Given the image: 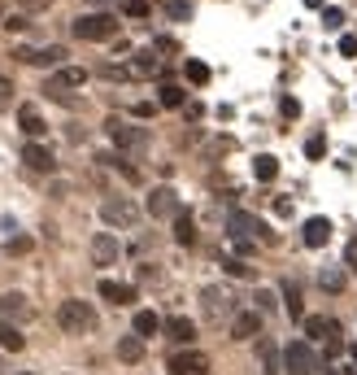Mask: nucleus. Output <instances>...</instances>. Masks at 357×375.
<instances>
[{
  "mask_svg": "<svg viewBox=\"0 0 357 375\" xmlns=\"http://www.w3.org/2000/svg\"><path fill=\"white\" fill-rule=\"evenodd\" d=\"M57 328L70 332V336H87V332H96V310H92V302H79V297L61 302V306H57Z\"/></svg>",
  "mask_w": 357,
  "mask_h": 375,
  "instance_id": "f257e3e1",
  "label": "nucleus"
},
{
  "mask_svg": "<svg viewBox=\"0 0 357 375\" xmlns=\"http://www.w3.org/2000/svg\"><path fill=\"white\" fill-rule=\"evenodd\" d=\"M226 232H231V240H262V244H274V232L266 227L258 214H248V210H231V214H226Z\"/></svg>",
  "mask_w": 357,
  "mask_h": 375,
  "instance_id": "f03ea898",
  "label": "nucleus"
},
{
  "mask_svg": "<svg viewBox=\"0 0 357 375\" xmlns=\"http://www.w3.org/2000/svg\"><path fill=\"white\" fill-rule=\"evenodd\" d=\"M74 40H87V44H105L118 35V18L109 13H83V18H74Z\"/></svg>",
  "mask_w": 357,
  "mask_h": 375,
  "instance_id": "7ed1b4c3",
  "label": "nucleus"
},
{
  "mask_svg": "<svg viewBox=\"0 0 357 375\" xmlns=\"http://www.w3.org/2000/svg\"><path fill=\"white\" fill-rule=\"evenodd\" d=\"M83 83H87V70H83V66H61V70H53V74H48L44 92L53 96V101H61V105H74L70 88H83Z\"/></svg>",
  "mask_w": 357,
  "mask_h": 375,
  "instance_id": "20e7f679",
  "label": "nucleus"
},
{
  "mask_svg": "<svg viewBox=\"0 0 357 375\" xmlns=\"http://www.w3.org/2000/svg\"><path fill=\"white\" fill-rule=\"evenodd\" d=\"M284 371H292V375H318L322 371V358L314 354L310 340H292L284 349Z\"/></svg>",
  "mask_w": 357,
  "mask_h": 375,
  "instance_id": "39448f33",
  "label": "nucleus"
},
{
  "mask_svg": "<svg viewBox=\"0 0 357 375\" xmlns=\"http://www.w3.org/2000/svg\"><path fill=\"white\" fill-rule=\"evenodd\" d=\"M105 131L118 148H126V153H140V148H148V131L144 127H131V122H122V118H109L105 122Z\"/></svg>",
  "mask_w": 357,
  "mask_h": 375,
  "instance_id": "423d86ee",
  "label": "nucleus"
},
{
  "mask_svg": "<svg viewBox=\"0 0 357 375\" xmlns=\"http://www.w3.org/2000/svg\"><path fill=\"white\" fill-rule=\"evenodd\" d=\"M200 310H205L210 323H222V319H236L240 314L236 310V297H226L222 288H205V292H200Z\"/></svg>",
  "mask_w": 357,
  "mask_h": 375,
  "instance_id": "0eeeda50",
  "label": "nucleus"
},
{
  "mask_svg": "<svg viewBox=\"0 0 357 375\" xmlns=\"http://www.w3.org/2000/svg\"><path fill=\"white\" fill-rule=\"evenodd\" d=\"M13 57L22 61V66H66V48L61 44H48V48H27V44H18L13 48Z\"/></svg>",
  "mask_w": 357,
  "mask_h": 375,
  "instance_id": "6e6552de",
  "label": "nucleus"
},
{
  "mask_svg": "<svg viewBox=\"0 0 357 375\" xmlns=\"http://www.w3.org/2000/svg\"><path fill=\"white\" fill-rule=\"evenodd\" d=\"M100 218H105L109 227H135L140 210L126 201V196H105V201H100Z\"/></svg>",
  "mask_w": 357,
  "mask_h": 375,
  "instance_id": "1a4fd4ad",
  "label": "nucleus"
},
{
  "mask_svg": "<svg viewBox=\"0 0 357 375\" xmlns=\"http://www.w3.org/2000/svg\"><path fill=\"white\" fill-rule=\"evenodd\" d=\"M148 214H152V218H178V214H183L174 188H152V192H148Z\"/></svg>",
  "mask_w": 357,
  "mask_h": 375,
  "instance_id": "9d476101",
  "label": "nucleus"
},
{
  "mask_svg": "<svg viewBox=\"0 0 357 375\" xmlns=\"http://www.w3.org/2000/svg\"><path fill=\"white\" fill-rule=\"evenodd\" d=\"M210 371V358L200 349H178L170 358V375H205Z\"/></svg>",
  "mask_w": 357,
  "mask_h": 375,
  "instance_id": "9b49d317",
  "label": "nucleus"
},
{
  "mask_svg": "<svg viewBox=\"0 0 357 375\" xmlns=\"http://www.w3.org/2000/svg\"><path fill=\"white\" fill-rule=\"evenodd\" d=\"M0 319H9V323H27V319H35V306H31L22 292H5V297H0Z\"/></svg>",
  "mask_w": 357,
  "mask_h": 375,
  "instance_id": "f8f14e48",
  "label": "nucleus"
},
{
  "mask_svg": "<svg viewBox=\"0 0 357 375\" xmlns=\"http://www.w3.org/2000/svg\"><path fill=\"white\" fill-rule=\"evenodd\" d=\"M305 336H310V340H340V323L336 319H327V314H310V319H305Z\"/></svg>",
  "mask_w": 357,
  "mask_h": 375,
  "instance_id": "ddd939ff",
  "label": "nucleus"
},
{
  "mask_svg": "<svg viewBox=\"0 0 357 375\" xmlns=\"http://www.w3.org/2000/svg\"><path fill=\"white\" fill-rule=\"evenodd\" d=\"M22 162H27L31 170H53V166H57V157H53V148H48V144H40V140H31V144H22Z\"/></svg>",
  "mask_w": 357,
  "mask_h": 375,
  "instance_id": "4468645a",
  "label": "nucleus"
},
{
  "mask_svg": "<svg viewBox=\"0 0 357 375\" xmlns=\"http://www.w3.org/2000/svg\"><path fill=\"white\" fill-rule=\"evenodd\" d=\"M118 254H122V249H118V240H114L109 232L92 236V262H96V266H114V262H118Z\"/></svg>",
  "mask_w": 357,
  "mask_h": 375,
  "instance_id": "2eb2a0df",
  "label": "nucleus"
},
{
  "mask_svg": "<svg viewBox=\"0 0 357 375\" xmlns=\"http://www.w3.org/2000/svg\"><path fill=\"white\" fill-rule=\"evenodd\" d=\"M258 332H262V314L258 310H240L231 319V340H253Z\"/></svg>",
  "mask_w": 357,
  "mask_h": 375,
  "instance_id": "dca6fc26",
  "label": "nucleus"
},
{
  "mask_svg": "<svg viewBox=\"0 0 357 375\" xmlns=\"http://www.w3.org/2000/svg\"><path fill=\"white\" fill-rule=\"evenodd\" d=\"M100 297L109 306H131L135 302V284H118V280H100Z\"/></svg>",
  "mask_w": 357,
  "mask_h": 375,
  "instance_id": "f3484780",
  "label": "nucleus"
},
{
  "mask_svg": "<svg viewBox=\"0 0 357 375\" xmlns=\"http://www.w3.org/2000/svg\"><path fill=\"white\" fill-rule=\"evenodd\" d=\"M18 127H22V136H27V140H40V136L48 131V122H44V114H40L35 105H22V114H18Z\"/></svg>",
  "mask_w": 357,
  "mask_h": 375,
  "instance_id": "a211bd4d",
  "label": "nucleus"
},
{
  "mask_svg": "<svg viewBox=\"0 0 357 375\" xmlns=\"http://www.w3.org/2000/svg\"><path fill=\"white\" fill-rule=\"evenodd\" d=\"M174 345H192L196 340V323L192 319H183V314H174V319H166V328H162Z\"/></svg>",
  "mask_w": 357,
  "mask_h": 375,
  "instance_id": "6ab92c4d",
  "label": "nucleus"
},
{
  "mask_svg": "<svg viewBox=\"0 0 357 375\" xmlns=\"http://www.w3.org/2000/svg\"><path fill=\"white\" fill-rule=\"evenodd\" d=\"M166 328V323H162V314L157 310H135V319H131V332L144 340V336H157Z\"/></svg>",
  "mask_w": 357,
  "mask_h": 375,
  "instance_id": "aec40b11",
  "label": "nucleus"
},
{
  "mask_svg": "<svg viewBox=\"0 0 357 375\" xmlns=\"http://www.w3.org/2000/svg\"><path fill=\"white\" fill-rule=\"evenodd\" d=\"M301 232H305V244H310V249H322V244L331 240V222H327V218H310Z\"/></svg>",
  "mask_w": 357,
  "mask_h": 375,
  "instance_id": "412c9836",
  "label": "nucleus"
},
{
  "mask_svg": "<svg viewBox=\"0 0 357 375\" xmlns=\"http://www.w3.org/2000/svg\"><path fill=\"white\" fill-rule=\"evenodd\" d=\"M22 345H27L22 328H18V323H9V319H0V349H9V354H18Z\"/></svg>",
  "mask_w": 357,
  "mask_h": 375,
  "instance_id": "4be33fe9",
  "label": "nucleus"
},
{
  "mask_svg": "<svg viewBox=\"0 0 357 375\" xmlns=\"http://www.w3.org/2000/svg\"><path fill=\"white\" fill-rule=\"evenodd\" d=\"M157 70H162L157 53H152V48H140V53H135V61H131V74H140V79H148V74H157Z\"/></svg>",
  "mask_w": 357,
  "mask_h": 375,
  "instance_id": "5701e85b",
  "label": "nucleus"
},
{
  "mask_svg": "<svg viewBox=\"0 0 357 375\" xmlns=\"http://www.w3.org/2000/svg\"><path fill=\"white\" fill-rule=\"evenodd\" d=\"M279 292H284V310H288V319H296L301 323V288H296V280H284V288H279Z\"/></svg>",
  "mask_w": 357,
  "mask_h": 375,
  "instance_id": "b1692460",
  "label": "nucleus"
},
{
  "mask_svg": "<svg viewBox=\"0 0 357 375\" xmlns=\"http://www.w3.org/2000/svg\"><path fill=\"white\" fill-rule=\"evenodd\" d=\"M118 358H122V362H140V358H144V340H140L135 332L122 336V340H118Z\"/></svg>",
  "mask_w": 357,
  "mask_h": 375,
  "instance_id": "393cba45",
  "label": "nucleus"
},
{
  "mask_svg": "<svg viewBox=\"0 0 357 375\" xmlns=\"http://www.w3.org/2000/svg\"><path fill=\"white\" fill-rule=\"evenodd\" d=\"M174 240L183 244V249L196 244V222H192V214H178V218H174Z\"/></svg>",
  "mask_w": 357,
  "mask_h": 375,
  "instance_id": "a878e982",
  "label": "nucleus"
},
{
  "mask_svg": "<svg viewBox=\"0 0 357 375\" xmlns=\"http://www.w3.org/2000/svg\"><path fill=\"white\" fill-rule=\"evenodd\" d=\"M157 101H162L166 109H178V105L188 101V92L178 88V83H162V88H157Z\"/></svg>",
  "mask_w": 357,
  "mask_h": 375,
  "instance_id": "bb28decb",
  "label": "nucleus"
},
{
  "mask_svg": "<svg viewBox=\"0 0 357 375\" xmlns=\"http://www.w3.org/2000/svg\"><path fill=\"white\" fill-rule=\"evenodd\" d=\"M253 174H258V179H262V184H270V179H274V174H279V157H270V153H262L258 162H253Z\"/></svg>",
  "mask_w": 357,
  "mask_h": 375,
  "instance_id": "cd10ccee",
  "label": "nucleus"
},
{
  "mask_svg": "<svg viewBox=\"0 0 357 375\" xmlns=\"http://www.w3.org/2000/svg\"><path fill=\"white\" fill-rule=\"evenodd\" d=\"M258 354H262V367H266V375H279V362H284V354L270 345V340H262L258 345Z\"/></svg>",
  "mask_w": 357,
  "mask_h": 375,
  "instance_id": "c85d7f7f",
  "label": "nucleus"
},
{
  "mask_svg": "<svg viewBox=\"0 0 357 375\" xmlns=\"http://www.w3.org/2000/svg\"><path fill=\"white\" fill-rule=\"evenodd\" d=\"M318 284H322L327 292H344V284H349V275H344L340 266H336V270H331V266H327V270L318 275Z\"/></svg>",
  "mask_w": 357,
  "mask_h": 375,
  "instance_id": "c756f323",
  "label": "nucleus"
},
{
  "mask_svg": "<svg viewBox=\"0 0 357 375\" xmlns=\"http://www.w3.org/2000/svg\"><path fill=\"white\" fill-rule=\"evenodd\" d=\"M183 74H188V83H196V88H200V83H210V66H205V61H196V57L183 61Z\"/></svg>",
  "mask_w": 357,
  "mask_h": 375,
  "instance_id": "7c9ffc66",
  "label": "nucleus"
},
{
  "mask_svg": "<svg viewBox=\"0 0 357 375\" xmlns=\"http://www.w3.org/2000/svg\"><path fill=\"white\" fill-rule=\"evenodd\" d=\"M222 270H226V275H236V280H253V275H258L244 258H222Z\"/></svg>",
  "mask_w": 357,
  "mask_h": 375,
  "instance_id": "2f4dec72",
  "label": "nucleus"
},
{
  "mask_svg": "<svg viewBox=\"0 0 357 375\" xmlns=\"http://www.w3.org/2000/svg\"><path fill=\"white\" fill-rule=\"evenodd\" d=\"M322 153H327V136L314 131L310 140H305V157H310V162H322Z\"/></svg>",
  "mask_w": 357,
  "mask_h": 375,
  "instance_id": "473e14b6",
  "label": "nucleus"
},
{
  "mask_svg": "<svg viewBox=\"0 0 357 375\" xmlns=\"http://www.w3.org/2000/svg\"><path fill=\"white\" fill-rule=\"evenodd\" d=\"M166 13H170L174 22H188V18H192V5H188V0H170V5H166Z\"/></svg>",
  "mask_w": 357,
  "mask_h": 375,
  "instance_id": "72a5a7b5",
  "label": "nucleus"
},
{
  "mask_svg": "<svg viewBox=\"0 0 357 375\" xmlns=\"http://www.w3.org/2000/svg\"><path fill=\"white\" fill-rule=\"evenodd\" d=\"M122 13L126 18H148V0H122Z\"/></svg>",
  "mask_w": 357,
  "mask_h": 375,
  "instance_id": "f704fd0d",
  "label": "nucleus"
},
{
  "mask_svg": "<svg viewBox=\"0 0 357 375\" xmlns=\"http://www.w3.org/2000/svg\"><path fill=\"white\" fill-rule=\"evenodd\" d=\"M253 302H258V314H270V310H274V302H279V297H274L270 288H262L258 297H253Z\"/></svg>",
  "mask_w": 357,
  "mask_h": 375,
  "instance_id": "c9c22d12",
  "label": "nucleus"
},
{
  "mask_svg": "<svg viewBox=\"0 0 357 375\" xmlns=\"http://www.w3.org/2000/svg\"><path fill=\"white\" fill-rule=\"evenodd\" d=\"M100 79H131V66H100Z\"/></svg>",
  "mask_w": 357,
  "mask_h": 375,
  "instance_id": "e433bc0d",
  "label": "nucleus"
},
{
  "mask_svg": "<svg viewBox=\"0 0 357 375\" xmlns=\"http://www.w3.org/2000/svg\"><path fill=\"white\" fill-rule=\"evenodd\" d=\"M9 105H13V83L5 79V74H0V114H5Z\"/></svg>",
  "mask_w": 357,
  "mask_h": 375,
  "instance_id": "4c0bfd02",
  "label": "nucleus"
},
{
  "mask_svg": "<svg viewBox=\"0 0 357 375\" xmlns=\"http://www.w3.org/2000/svg\"><path fill=\"white\" fill-rule=\"evenodd\" d=\"M9 254H31V236H9Z\"/></svg>",
  "mask_w": 357,
  "mask_h": 375,
  "instance_id": "58836bf2",
  "label": "nucleus"
},
{
  "mask_svg": "<svg viewBox=\"0 0 357 375\" xmlns=\"http://www.w3.org/2000/svg\"><path fill=\"white\" fill-rule=\"evenodd\" d=\"M279 109H284V118H301V101H296V96H284Z\"/></svg>",
  "mask_w": 357,
  "mask_h": 375,
  "instance_id": "ea45409f",
  "label": "nucleus"
},
{
  "mask_svg": "<svg viewBox=\"0 0 357 375\" xmlns=\"http://www.w3.org/2000/svg\"><path fill=\"white\" fill-rule=\"evenodd\" d=\"M18 5H22V13H40V9L53 5V0H18Z\"/></svg>",
  "mask_w": 357,
  "mask_h": 375,
  "instance_id": "a19ab883",
  "label": "nucleus"
},
{
  "mask_svg": "<svg viewBox=\"0 0 357 375\" xmlns=\"http://www.w3.org/2000/svg\"><path fill=\"white\" fill-rule=\"evenodd\" d=\"M152 53H178V44H174V40H170V35H162V40H157V44H152Z\"/></svg>",
  "mask_w": 357,
  "mask_h": 375,
  "instance_id": "79ce46f5",
  "label": "nucleus"
},
{
  "mask_svg": "<svg viewBox=\"0 0 357 375\" xmlns=\"http://www.w3.org/2000/svg\"><path fill=\"white\" fill-rule=\"evenodd\" d=\"M340 53H344V57H357V35H344V40H340Z\"/></svg>",
  "mask_w": 357,
  "mask_h": 375,
  "instance_id": "37998d69",
  "label": "nucleus"
},
{
  "mask_svg": "<svg viewBox=\"0 0 357 375\" xmlns=\"http://www.w3.org/2000/svg\"><path fill=\"white\" fill-rule=\"evenodd\" d=\"M344 262H349V266H353V270H357V236H353V240H349V244H344Z\"/></svg>",
  "mask_w": 357,
  "mask_h": 375,
  "instance_id": "c03bdc74",
  "label": "nucleus"
},
{
  "mask_svg": "<svg viewBox=\"0 0 357 375\" xmlns=\"http://www.w3.org/2000/svg\"><path fill=\"white\" fill-rule=\"evenodd\" d=\"M322 22H327V27H331V31H336V27H340V22H344V13H340V9H327V13H322Z\"/></svg>",
  "mask_w": 357,
  "mask_h": 375,
  "instance_id": "a18cd8bd",
  "label": "nucleus"
},
{
  "mask_svg": "<svg viewBox=\"0 0 357 375\" xmlns=\"http://www.w3.org/2000/svg\"><path fill=\"white\" fill-rule=\"evenodd\" d=\"M152 109H157V105H148V101H140V105H131V114H135V118H152Z\"/></svg>",
  "mask_w": 357,
  "mask_h": 375,
  "instance_id": "49530a36",
  "label": "nucleus"
},
{
  "mask_svg": "<svg viewBox=\"0 0 357 375\" xmlns=\"http://www.w3.org/2000/svg\"><path fill=\"white\" fill-rule=\"evenodd\" d=\"M274 214H284V218L292 214V201H288V196H279V201H274Z\"/></svg>",
  "mask_w": 357,
  "mask_h": 375,
  "instance_id": "de8ad7c7",
  "label": "nucleus"
},
{
  "mask_svg": "<svg viewBox=\"0 0 357 375\" xmlns=\"http://www.w3.org/2000/svg\"><path fill=\"white\" fill-rule=\"evenodd\" d=\"M349 354H353V367H357V345H353V349H349Z\"/></svg>",
  "mask_w": 357,
  "mask_h": 375,
  "instance_id": "09e8293b",
  "label": "nucleus"
},
{
  "mask_svg": "<svg viewBox=\"0 0 357 375\" xmlns=\"http://www.w3.org/2000/svg\"><path fill=\"white\" fill-rule=\"evenodd\" d=\"M92 5H105V0H92Z\"/></svg>",
  "mask_w": 357,
  "mask_h": 375,
  "instance_id": "8fccbe9b",
  "label": "nucleus"
},
{
  "mask_svg": "<svg viewBox=\"0 0 357 375\" xmlns=\"http://www.w3.org/2000/svg\"><path fill=\"white\" fill-rule=\"evenodd\" d=\"M340 375H353V371H340Z\"/></svg>",
  "mask_w": 357,
  "mask_h": 375,
  "instance_id": "3c124183",
  "label": "nucleus"
},
{
  "mask_svg": "<svg viewBox=\"0 0 357 375\" xmlns=\"http://www.w3.org/2000/svg\"><path fill=\"white\" fill-rule=\"evenodd\" d=\"M22 375H31V371H22Z\"/></svg>",
  "mask_w": 357,
  "mask_h": 375,
  "instance_id": "603ef678",
  "label": "nucleus"
}]
</instances>
